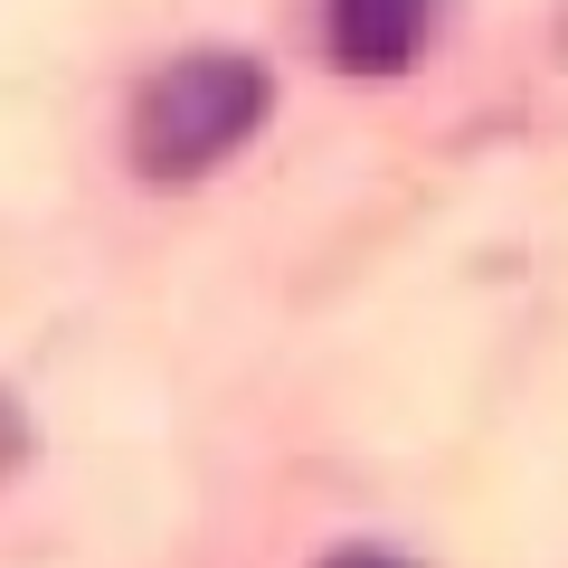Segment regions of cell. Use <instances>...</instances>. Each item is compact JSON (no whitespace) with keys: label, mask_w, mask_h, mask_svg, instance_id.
Listing matches in <instances>:
<instances>
[{"label":"cell","mask_w":568,"mask_h":568,"mask_svg":"<svg viewBox=\"0 0 568 568\" xmlns=\"http://www.w3.org/2000/svg\"><path fill=\"white\" fill-rule=\"evenodd\" d=\"M323 568H407V559H398V549H369V540H351V549H332Z\"/></svg>","instance_id":"3"},{"label":"cell","mask_w":568,"mask_h":568,"mask_svg":"<svg viewBox=\"0 0 568 568\" xmlns=\"http://www.w3.org/2000/svg\"><path fill=\"white\" fill-rule=\"evenodd\" d=\"M436 29V0H332V58L351 77H398Z\"/></svg>","instance_id":"2"},{"label":"cell","mask_w":568,"mask_h":568,"mask_svg":"<svg viewBox=\"0 0 568 568\" xmlns=\"http://www.w3.org/2000/svg\"><path fill=\"white\" fill-rule=\"evenodd\" d=\"M265 114V67L200 48V58H171L162 77L142 85L133 104V171L142 181H200L209 162H227Z\"/></svg>","instance_id":"1"}]
</instances>
